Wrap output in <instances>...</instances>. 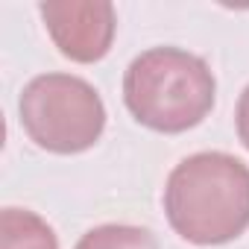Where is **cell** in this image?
I'll list each match as a JSON object with an SVG mask.
<instances>
[{"label":"cell","mask_w":249,"mask_h":249,"mask_svg":"<svg viewBox=\"0 0 249 249\" xmlns=\"http://www.w3.org/2000/svg\"><path fill=\"white\" fill-rule=\"evenodd\" d=\"M73 249H159L150 229L126 226V223H106L79 237Z\"/></svg>","instance_id":"6"},{"label":"cell","mask_w":249,"mask_h":249,"mask_svg":"<svg viewBox=\"0 0 249 249\" xmlns=\"http://www.w3.org/2000/svg\"><path fill=\"white\" fill-rule=\"evenodd\" d=\"M0 249H59L56 231L27 208L0 211Z\"/></svg>","instance_id":"5"},{"label":"cell","mask_w":249,"mask_h":249,"mask_svg":"<svg viewBox=\"0 0 249 249\" xmlns=\"http://www.w3.org/2000/svg\"><path fill=\"white\" fill-rule=\"evenodd\" d=\"M234 120H237V135H240V144L249 150V85L243 88V94H240V100H237Z\"/></svg>","instance_id":"7"},{"label":"cell","mask_w":249,"mask_h":249,"mask_svg":"<svg viewBox=\"0 0 249 249\" xmlns=\"http://www.w3.org/2000/svg\"><path fill=\"white\" fill-rule=\"evenodd\" d=\"M217 82L205 59L182 47H153L132 59L123 103L141 126L164 135L194 129L214 108Z\"/></svg>","instance_id":"2"},{"label":"cell","mask_w":249,"mask_h":249,"mask_svg":"<svg viewBox=\"0 0 249 249\" xmlns=\"http://www.w3.org/2000/svg\"><path fill=\"white\" fill-rule=\"evenodd\" d=\"M38 12L53 44L71 62L91 65L111 50L117 18L108 0H47Z\"/></svg>","instance_id":"4"},{"label":"cell","mask_w":249,"mask_h":249,"mask_svg":"<svg viewBox=\"0 0 249 249\" xmlns=\"http://www.w3.org/2000/svg\"><path fill=\"white\" fill-rule=\"evenodd\" d=\"M170 229L196 246H220L249 229V167L229 153L179 161L164 185Z\"/></svg>","instance_id":"1"},{"label":"cell","mask_w":249,"mask_h":249,"mask_svg":"<svg viewBox=\"0 0 249 249\" xmlns=\"http://www.w3.org/2000/svg\"><path fill=\"white\" fill-rule=\"evenodd\" d=\"M18 111L30 141L59 156L91 150L106 129V106L97 88L71 73H41L30 79Z\"/></svg>","instance_id":"3"}]
</instances>
